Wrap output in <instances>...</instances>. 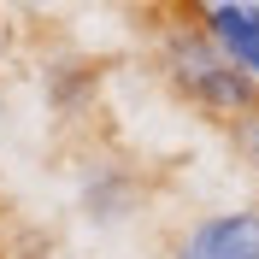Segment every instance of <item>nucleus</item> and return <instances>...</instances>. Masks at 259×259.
I'll use <instances>...</instances> for the list:
<instances>
[{
	"label": "nucleus",
	"mask_w": 259,
	"mask_h": 259,
	"mask_svg": "<svg viewBox=\"0 0 259 259\" xmlns=\"http://www.w3.org/2000/svg\"><path fill=\"white\" fill-rule=\"evenodd\" d=\"M171 77H177L183 95H194L200 106H212V112H247V106H259L253 77L236 71V65L218 53L212 35H177V41H171Z\"/></svg>",
	"instance_id": "f257e3e1"
},
{
	"label": "nucleus",
	"mask_w": 259,
	"mask_h": 259,
	"mask_svg": "<svg viewBox=\"0 0 259 259\" xmlns=\"http://www.w3.org/2000/svg\"><path fill=\"white\" fill-rule=\"evenodd\" d=\"M177 259H259V212H218L183 236Z\"/></svg>",
	"instance_id": "f03ea898"
},
{
	"label": "nucleus",
	"mask_w": 259,
	"mask_h": 259,
	"mask_svg": "<svg viewBox=\"0 0 259 259\" xmlns=\"http://www.w3.org/2000/svg\"><path fill=\"white\" fill-rule=\"evenodd\" d=\"M236 142H242V153L259 165V106H247V112H242V124H236Z\"/></svg>",
	"instance_id": "20e7f679"
},
{
	"label": "nucleus",
	"mask_w": 259,
	"mask_h": 259,
	"mask_svg": "<svg viewBox=\"0 0 259 259\" xmlns=\"http://www.w3.org/2000/svg\"><path fill=\"white\" fill-rule=\"evenodd\" d=\"M206 35L218 41V53H224L236 71L259 77V6H242V0L206 6Z\"/></svg>",
	"instance_id": "7ed1b4c3"
}]
</instances>
